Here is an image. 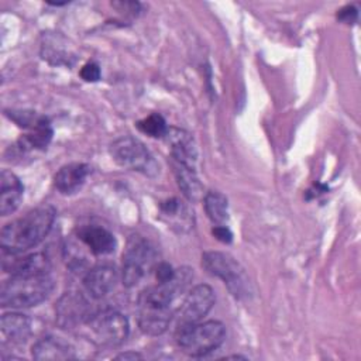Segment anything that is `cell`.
I'll list each match as a JSON object with an SVG mask.
<instances>
[{"instance_id": "6da1fadb", "label": "cell", "mask_w": 361, "mask_h": 361, "mask_svg": "<svg viewBox=\"0 0 361 361\" xmlns=\"http://www.w3.org/2000/svg\"><path fill=\"white\" fill-rule=\"evenodd\" d=\"M189 269H179L169 282L145 288L138 296V326L148 336L162 334L173 316L172 302L190 281Z\"/></svg>"}, {"instance_id": "7a4b0ae2", "label": "cell", "mask_w": 361, "mask_h": 361, "mask_svg": "<svg viewBox=\"0 0 361 361\" xmlns=\"http://www.w3.org/2000/svg\"><path fill=\"white\" fill-rule=\"evenodd\" d=\"M54 220L55 209L49 204H42L7 223L0 233V245L3 251L18 254L35 247L51 231Z\"/></svg>"}, {"instance_id": "3957f363", "label": "cell", "mask_w": 361, "mask_h": 361, "mask_svg": "<svg viewBox=\"0 0 361 361\" xmlns=\"http://www.w3.org/2000/svg\"><path fill=\"white\" fill-rule=\"evenodd\" d=\"M54 278L47 274L11 275L3 283L0 290V303L3 307H31L44 302L54 290Z\"/></svg>"}, {"instance_id": "277c9868", "label": "cell", "mask_w": 361, "mask_h": 361, "mask_svg": "<svg viewBox=\"0 0 361 361\" xmlns=\"http://www.w3.org/2000/svg\"><path fill=\"white\" fill-rule=\"evenodd\" d=\"M226 338V327L221 322L209 320L178 326L176 343L190 357H203L219 348Z\"/></svg>"}, {"instance_id": "5b68a950", "label": "cell", "mask_w": 361, "mask_h": 361, "mask_svg": "<svg viewBox=\"0 0 361 361\" xmlns=\"http://www.w3.org/2000/svg\"><path fill=\"white\" fill-rule=\"evenodd\" d=\"M202 267L210 275L220 278L235 298L248 296L250 281L244 268L231 255L220 251H207L202 255Z\"/></svg>"}, {"instance_id": "8992f818", "label": "cell", "mask_w": 361, "mask_h": 361, "mask_svg": "<svg viewBox=\"0 0 361 361\" xmlns=\"http://www.w3.org/2000/svg\"><path fill=\"white\" fill-rule=\"evenodd\" d=\"M110 155L117 165L148 176H154L159 171L147 147L133 135H123L114 140L110 144Z\"/></svg>"}, {"instance_id": "52a82bcc", "label": "cell", "mask_w": 361, "mask_h": 361, "mask_svg": "<svg viewBox=\"0 0 361 361\" xmlns=\"http://www.w3.org/2000/svg\"><path fill=\"white\" fill-rule=\"evenodd\" d=\"M85 324L90 338L100 345H118L126 341L130 333L127 317L113 309L92 313Z\"/></svg>"}, {"instance_id": "ba28073f", "label": "cell", "mask_w": 361, "mask_h": 361, "mask_svg": "<svg viewBox=\"0 0 361 361\" xmlns=\"http://www.w3.org/2000/svg\"><path fill=\"white\" fill-rule=\"evenodd\" d=\"M154 247L141 235H131L123 254V283L131 288L140 282L155 261Z\"/></svg>"}, {"instance_id": "9c48e42d", "label": "cell", "mask_w": 361, "mask_h": 361, "mask_svg": "<svg viewBox=\"0 0 361 361\" xmlns=\"http://www.w3.org/2000/svg\"><path fill=\"white\" fill-rule=\"evenodd\" d=\"M56 324L61 329H73L87 322L92 316L90 305L80 292H65L55 306Z\"/></svg>"}, {"instance_id": "30bf717a", "label": "cell", "mask_w": 361, "mask_h": 361, "mask_svg": "<svg viewBox=\"0 0 361 361\" xmlns=\"http://www.w3.org/2000/svg\"><path fill=\"white\" fill-rule=\"evenodd\" d=\"M214 292L209 285H197L186 295L178 316V326L200 322L214 305Z\"/></svg>"}, {"instance_id": "8fae6325", "label": "cell", "mask_w": 361, "mask_h": 361, "mask_svg": "<svg viewBox=\"0 0 361 361\" xmlns=\"http://www.w3.org/2000/svg\"><path fill=\"white\" fill-rule=\"evenodd\" d=\"M164 140L169 145L173 161L189 168H195L197 161V148L192 134L182 128L169 127L164 135Z\"/></svg>"}, {"instance_id": "7c38bea8", "label": "cell", "mask_w": 361, "mask_h": 361, "mask_svg": "<svg viewBox=\"0 0 361 361\" xmlns=\"http://www.w3.org/2000/svg\"><path fill=\"white\" fill-rule=\"evenodd\" d=\"M117 282V271L111 265H97L87 271L83 278V285L89 295L100 299L110 293Z\"/></svg>"}, {"instance_id": "4fadbf2b", "label": "cell", "mask_w": 361, "mask_h": 361, "mask_svg": "<svg viewBox=\"0 0 361 361\" xmlns=\"http://www.w3.org/2000/svg\"><path fill=\"white\" fill-rule=\"evenodd\" d=\"M78 238L85 243L96 255H106L116 250L114 235L100 226H82L78 228Z\"/></svg>"}, {"instance_id": "5bb4252c", "label": "cell", "mask_w": 361, "mask_h": 361, "mask_svg": "<svg viewBox=\"0 0 361 361\" xmlns=\"http://www.w3.org/2000/svg\"><path fill=\"white\" fill-rule=\"evenodd\" d=\"M24 186L11 171H1L0 175V213L11 214L21 203Z\"/></svg>"}, {"instance_id": "9a60e30c", "label": "cell", "mask_w": 361, "mask_h": 361, "mask_svg": "<svg viewBox=\"0 0 361 361\" xmlns=\"http://www.w3.org/2000/svg\"><path fill=\"white\" fill-rule=\"evenodd\" d=\"M89 173L90 166L86 164H68L55 173L54 185L61 193L72 195L83 186Z\"/></svg>"}, {"instance_id": "2e32d148", "label": "cell", "mask_w": 361, "mask_h": 361, "mask_svg": "<svg viewBox=\"0 0 361 361\" xmlns=\"http://www.w3.org/2000/svg\"><path fill=\"white\" fill-rule=\"evenodd\" d=\"M32 357L35 360H72L75 358V348L59 337H44L32 345Z\"/></svg>"}, {"instance_id": "e0dca14e", "label": "cell", "mask_w": 361, "mask_h": 361, "mask_svg": "<svg viewBox=\"0 0 361 361\" xmlns=\"http://www.w3.org/2000/svg\"><path fill=\"white\" fill-rule=\"evenodd\" d=\"M52 127L47 117L39 116L28 127V133L18 140V148L21 151L27 149H44L48 147L52 138Z\"/></svg>"}, {"instance_id": "ac0fdd59", "label": "cell", "mask_w": 361, "mask_h": 361, "mask_svg": "<svg viewBox=\"0 0 361 361\" xmlns=\"http://www.w3.org/2000/svg\"><path fill=\"white\" fill-rule=\"evenodd\" d=\"M11 275H35L47 274L51 269V262L44 252H34L18 259L10 261V265H3Z\"/></svg>"}, {"instance_id": "d6986e66", "label": "cell", "mask_w": 361, "mask_h": 361, "mask_svg": "<svg viewBox=\"0 0 361 361\" xmlns=\"http://www.w3.org/2000/svg\"><path fill=\"white\" fill-rule=\"evenodd\" d=\"M0 326L3 336L13 343H24L31 334V319L21 313H4Z\"/></svg>"}, {"instance_id": "ffe728a7", "label": "cell", "mask_w": 361, "mask_h": 361, "mask_svg": "<svg viewBox=\"0 0 361 361\" xmlns=\"http://www.w3.org/2000/svg\"><path fill=\"white\" fill-rule=\"evenodd\" d=\"M173 171H175L176 182L180 190L183 192V195L189 200H193V202L200 200L203 197V186L196 175V169L173 161Z\"/></svg>"}, {"instance_id": "44dd1931", "label": "cell", "mask_w": 361, "mask_h": 361, "mask_svg": "<svg viewBox=\"0 0 361 361\" xmlns=\"http://www.w3.org/2000/svg\"><path fill=\"white\" fill-rule=\"evenodd\" d=\"M203 204L206 214L216 224H224L228 219V202L227 197L216 190L207 192L203 196Z\"/></svg>"}, {"instance_id": "7402d4cb", "label": "cell", "mask_w": 361, "mask_h": 361, "mask_svg": "<svg viewBox=\"0 0 361 361\" xmlns=\"http://www.w3.org/2000/svg\"><path fill=\"white\" fill-rule=\"evenodd\" d=\"M135 126H137V128L141 133H144V134H147L149 137H154V138L164 137L166 130H168L164 117L161 114H157V113L149 114L148 117L137 121Z\"/></svg>"}, {"instance_id": "603a6c76", "label": "cell", "mask_w": 361, "mask_h": 361, "mask_svg": "<svg viewBox=\"0 0 361 361\" xmlns=\"http://www.w3.org/2000/svg\"><path fill=\"white\" fill-rule=\"evenodd\" d=\"M79 75L86 82H97L100 79V66L96 62H87L82 66Z\"/></svg>"}, {"instance_id": "cb8c5ba5", "label": "cell", "mask_w": 361, "mask_h": 361, "mask_svg": "<svg viewBox=\"0 0 361 361\" xmlns=\"http://www.w3.org/2000/svg\"><path fill=\"white\" fill-rule=\"evenodd\" d=\"M175 269L168 264V262H159L155 268V278L159 283H164V282H169L173 279L175 276Z\"/></svg>"}, {"instance_id": "d4e9b609", "label": "cell", "mask_w": 361, "mask_h": 361, "mask_svg": "<svg viewBox=\"0 0 361 361\" xmlns=\"http://www.w3.org/2000/svg\"><path fill=\"white\" fill-rule=\"evenodd\" d=\"M161 212L168 217H176L179 212H182V202H179V199L176 197L164 200L161 203Z\"/></svg>"}, {"instance_id": "484cf974", "label": "cell", "mask_w": 361, "mask_h": 361, "mask_svg": "<svg viewBox=\"0 0 361 361\" xmlns=\"http://www.w3.org/2000/svg\"><path fill=\"white\" fill-rule=\"evenodd\" d=\"M111 6L124 14H130V16H137L141 6L138 1H113Z\"/></svg>"}, {"instance_id": "4316f807", "label": "cell", "mask_w": 361, "mask_h": 361, "mask_svg": "<svg viewBox=\"0 0 361 361\" xmlns=\"http://www.w3.org/2000/svg\"><path fill=\"white\" fill-rule=\"evenodd\" d=\"M357 8L354 6H345L337 13V18L345 24H354L357 21Z\"/></svg>"}, {"instance_id": "83f0119b", "label": "cell", "mask_w": 361, "mask_h": 361, "mask_svg": "<svg viewBox=\"0 0 361 361\" xmlns=\"http://www.w3.org/2000/svg\"><path fill=\"white\" fill-rule=\"evenodd\" d=\"M212 233H213V235L219 240V241H221V243H231V240H233V234H231V231L228 230V227L227 226H224V224H217V226H214L213 227V230H212Z\"/></svg>"}, {"instance_id": "f1b7e54d", "label": "cell", "mask_w": 361, "mask_h": 361, "mask_svg": "<svg viewBox=\"0 0 361 361\" xmlns=\"http://www.w3.org/2000/svg\"><path fill=\"white\" fill-rule=\"evenodd\" d=\"M116 358H118V360H137V358H141V355L140 354H137V353H123V354H120V355H117Z\"/></svg>"}]
</instances>
